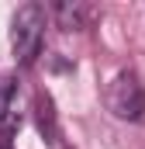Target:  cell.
I'll use <instances>...</instances> for the list:
<instances>
[{
  "mask_svg": "<svg viewBox=\"0 0 145 149\" xmlns=\"http://www.w3.org/2000/svg\"><path fill=\"white\" fill-rule=\"evenodd\" d=\"M45 24H48V14L41 3L17 7V14L10 21V49H14V59L21 66H31L38 59L41 42H45Z\"/></svg>",
  "mask_w": 145,
  "mask_h": 149,
  "instance_id": "1",
  "label": "cell"
},
{
  "mask_svg": "<svg viewBox=\"0 0 145 149\" xmlns=\"http://www.w3.org/2000/svg\"><path fill=\"white\" fill-rule=\"evenodd\" d=\"M107 108L121 121H142L145 118V87L138 83V76L128 73V70H121V73L114 76L107 83Z\"/></svg>",
  "mask_w": 145,
  "mask_h": 149,
  "instance_id": "2",
  "label": "cell"
},
{
  "mask_svg": "<svg viewBox=\"0 0 145 149\" xmlns=\"http://www.w3.org/2000/svg\"><path fill=\"white\" fill-rule=\"evenodd\" d=\"M21 125V87L17 76L3 73L0 76V135L7 142V135H14Z\"/></svg>",
  "mask_w": 145,
  "mask_h": 149,
  "instance_id": "3",
  "label": "cell"
},
{
  "mask_svg": "<svg viewBox=\"0 0 145 149\" xmlns=\"http://www.w3.org/2000/svg\"><path fill=\"white\" fill-rule=\"evenodd\" d=\"M35 121H38V132L48 142H55L59 128H55V108H52V97L48 94H35Z\"/></svg>",
  "mask_w": 145,
  "mask_h": 149,
  "instance_id": "4",
  "label": "cell"
},
{
  "mask_svg": "<svg viewBox=\"0 0 145 149\" xmlns=\"http://www.w3.org/2000/svg\"><path fill=\"white\" fill-rule=\"evenodd\" d=\"M52 14L62 21V28H83V24L93 17V10H90V7H83V3H55V7H52Z\"/></svg>",
  "mask_w": 145,
  "mask_h": 149,
  "instance_id": "5",
  "label": "cell"
},
{
  "mask_svg": "<svg viewBox=\"0 0 145 149\" xmlns=\"http://www.w3.org/2000/svg\"><path fill=\"white\" fill-rule=\"evenodd\" d=\"M0 149H10V146H7V142H3V139H0Z\"/></svg>",
  "mask_w": 145,
  "mask_h": 149,
  "instance_id": "6",
  "label": "cell"
}]
</instances>
